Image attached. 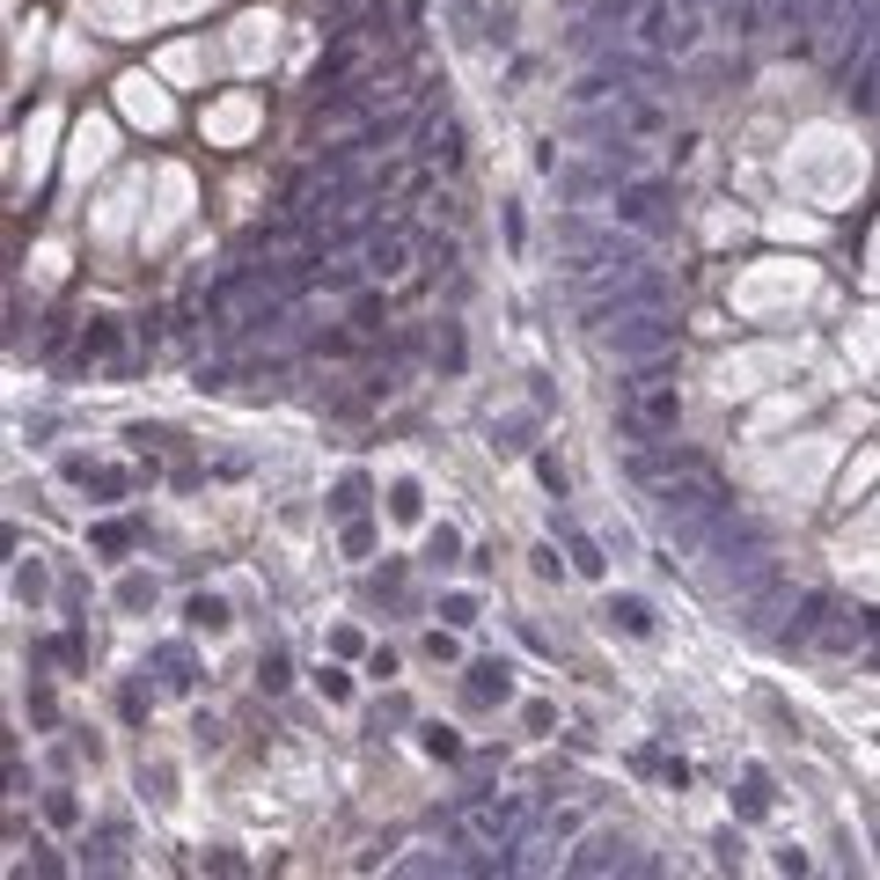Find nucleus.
Here are the masks:
<instances>
[{
  "mask_svg": "<svg viewBox=\"0 0 880 880\" xmlns=\"http://www.w3.org/2000/svg\"><path fill=\"white\" fill-rule=\"evenodd\" d=\"M653 507H660V521L675 529V543H683V551H705L711 529L733 513V491L719 485V470H711V463L683 455L668 477H653Z\"/></svg>",
  "mask_w": 880,
  "mask_h": 880,
  "instance_id": "1",
  "label": "nucleus"
},
{
  "mask_svg": "<svg viewBox=\"0 0 880 880\" xmlns=\"http://www.w3.org/2000/svg\"><path fill=\"white\" fill-rule=\"evenodd\" d=\"M602 338H610L616 360H660V352H675V323L660 316V309H616L602 316Z\"/></svg>",
  "mask_w": 880,
  "mask_h": 880,
  "instance_id": "2",
  "label": "nucleus"
},
{
  "mask_svg": "<svg viewBox=\"0 0 880 880\" xmlns=\"http://www.w3.org/2000/svg\"><path fill=\"white\" fill-rule=\"evenodd\" d=\"M616 426L638 440H660L683 426V396H675V382H653V390H632V404L616 412Z\"/></svg>",
  "mask_w": 880,
  "mask_h": 880,
  "instance_id": "3",
  "label": "nucleus"
},
{
  "mask_svg": "<svg viewBox=\"0 0 880 880\" xmlns=\"http://www.w3.org/2000/svg\"><path fill=\"white\" fill-rule=\"evenodd\" d=\"M632 30H638V45H646V51H690V45H697V23L675 15V0H646Z\"/></svg>",
  "mask_w": 880,
  "mask_h": 880,
  "instance_id": "4",
  "label": "nucleus"
},
{
  "mask_svg": "<svg viewBox=\"0 0 880 880\" xmlns=\"http://www.w3.org/2000/svg\"><path fill=\"white\" fill-rule=\"evenodd\" d=\"M616 220H624V228H638V235L668 228V192H660L653 176H632V184L616 192Z\"/></svg>",
  "mask_w": 880,
  "mask_h": 880,
  "instance_id": "5",
  "label": "nucleus"
},
{
  "mask_svg": "<svg viewBox=\"0 0 880 880\" xmlns=\"http://www.w3.org/2000/svg\"><path fill=\"white\" fill-rule=\"evenodd\" d=\"M418 162H426V170H455V162H463V125L448 118V111H426V118H418Z\"/></svg>",
  "mask_w": 880,
  "mask_h": 880,
  "instance_id": "6",
  "label": "nucleus"
},
{
  "mask_svg": "<svg viewBox=\"0 0 880 880\" xmlns=\"http://www.w3.org/2000/svg\"><path fill=\"white\" fill-rule=\"evenodd\" d=\"M521 822H529V800H485V807H470V830L485 836V844H499V852H513Z\"/></svg>",
  "mask_w": 880,
  "mask_h": 880,
  "instance_id": "7",
  "label": "nucleus"
},
{
  "mask_svg": "<svg viewBox=\"0 0 880 880\" xmlns=\"http://www.w3.org/2000/svg\"><path fill=\"white\" fill-rule=\"evenodd\" d=\"M733 610H741V632H771L778 616H792V587H785V580H763L756 594H741Z\"/></svg>",
  "mask_w": 880,
  "mask_h": 880,
  "instance_id": "8",
  "label": "nucleus"
},
{
  "mask_svg": "<svg viewBox=\"0 0 880 880\" xmlns=\"http://www.w3.org/2000/svg\"><path fill=\"white\" fill-rule=\"evenodd\" d=\"M822 624H830V594H792V624H785V646H814L822 638Z\"/></svg>",
  "mask_w": 880,
  "mask_h": 880,
  "instance_id": "9",
  "label": "nucleus"
},
{
  "mask_svg": "<svg viewBox=\"0 0 880 880\" xmlns=\"http://www.w3.org/2000/svg\"><path fill=\"white\" fill-rule=\"evenodd\" d=\"M367 271H374V279H404V265H412V243H404V235H367V257H360Z\"/></svg>",
  "mask_w": 880,
  "mask_h": 880,
  "instance_id": "10",
  "label": "nucleus"
},
{
  "mask_svg": "<svg viewBox=\"0 0 880 880\" xmlns=\"http://www.w3.org/2000/svg\"><path fill=\"white\" fill-rule=\"evenodd\" d=\"M513 697V668L507 660H477L470 668V705H507Z\"/></svg>",
  "mask_w": 880,
  "mask_h": 880,
  "instance_id": "11",
  "label": "nucleus"
},
{
  "mask_svg": "<svg viewBox=\"0 0 880 880\" xmlns=\"http://www.w3.org/2000/svg\"><path fill=\"white\" fill-rule=\"evenodd\" d=\"M866 632H873V624H866L858 610H830V624H822L814 646H822V653H852V646H866Z\"/></svg>",
  "mask_w": 880,
  "mask_h": 880,
  "instance_id": "12",
  "label": "nucleus"
},
{
  "mask_svg": "<svg viewBox=\"0 0 880 880\" xmlns=\"http://www.w3.org/2000/svg\"><path fill=\"white\" fill-rule=\"evenodd\" d=\"M616 866H638V858H624L616 836H587V852H572V873H616Z\"/></svg>",
  "mask_w": 880,
  "mask_h": 880,
  "instance_id": "13",
  "label": "nucleus"
},
{
  "mask_svg": "<svg viewBox=\"0 0 880 880\" xmlns=\"http://www.w3.org/2000/svg\"><path fill=\"white\" fill-rule=\"evenodd\" d=\"M610 616H616V624H624L632 638H653V610H646L638 594H616V602H610Z\"/></svg>",
  "mask_w": 880,
  "mask_h": 880,
  "instance_id": "14",
  "label": "nucleus"
},
{
  "mask_svg": "<svg viewBox=\"0 0 880 880\" xmlns=\"http://www.w3.org/2000/svg\"><path fill=\"white\" fill-rule=\"evenodd\" d=\"M360 507H367V477L352 470V477H338V491H331V513H338V521H360Z\"/></svg>",
  "mask_w": 880,
  "mask_h": 880,
  "instance_id": "15",
  "label": "nucleus"
},
{
  "mask_svg": "<svg viewBox=\"0 0 880 880\" xmlns=\"http://www.w3.org/2000/svg\"><path fill=\"white\" fill-rule=\"evenodd\" d=\"M103 352H118V323L89 316V331H81V360H103Z\"/></svg>",
  "mask_w": 880,
  "mask_h": 880,
  "instance_id": "16",
  "label": "nucleus"
},
{
  "mask_svg": "<svg viewBox=\"0 0 880 880\" xmlns=\"http://www.w3.org/2000/svg\"><path fill=\"white\" fill-rule=\"evenodd\" d=\"M733 807H741L749 822H763V814H771V785H763V771H749V778H741V792H733Z\"/></svg>",
  "mask_w": 880,
  "mask_h": 880,
  "instance_id": "17",
  "label": "nucleus"
},
{
  "mask_svg": "<svg viewBox=\"0 0 880 880\" xmlns=\"http://www.w3.org/2000/svg\"><path fill=\"white\" fill-rule=\"evenodd\" d=\"M89 543H96L103 558H125V551H132V529H125V521H96V529H89Z\"/></svg>",
  "mask_w": 880,
  "mask_h": 880,
  "instance_id": "18",
  "label": "nucleus"
},
{
  "mask_svg": "<svg viewBox=\"0 0 880 880\" xmlns=\"http://www.w3.org/2000/svg\"><path fill=\"white\" fill-rule=\"evenodd\" d=\"M565 551H572V565H580L587 580H602V551H594V536H580V529H565Z\"/></svg>",
  "mask_w": 880,
  "mask_h": 880,
  "instance_id": "19",
  "label": "nucleus"
},
{
  "mask_svg": "<svg viewBox=\"0 0 880 880\" xmlns=\"http://www.w3.org/2000/svg\"><path fill=\"white\" fill-rule=\"evenodd\" d=\"M455 558H463V536H455V529L440 521L433 536H426V565H455Z\"/></svg>",
  "mask_w": 880,
  "mask_h": 880,
  "instance_id": "20",
  "label": "nucleus"
},
{
  "mask_svg": "<svg viewBox=\"0 0 880 880\" xmlns=\"http://www.w3.org/2000/svg\"><path fill=\"white\" fill-rule=\"evenodd\" d=\"M154 660H162V683L170 690H192V653H184V646H162Z\"/></svg>",
  "mask_w": 880,
  "mask_h": 880,
  "instance_id": "21",
  "label": "nucleus"
},
{
  "mask_svg": "<svg viewBox=\"0 0 880 880\" xmlns=\"http://www.w3.org/2000/svg\"><path fill=\"white\" fill-rule=\"evenodd\" d=\"M440 616H448V632H470L477 624V594H440Z\"/></svg>",
  "mask_w": 880,
  "mask_h": 880,
  "instance_id": "22",
  "label": "nucleus"
},
{
  "mask_svg": "<svg viewBox=\"0 0 880 880\" xmlns=\"http://www.w3.org/2000/svg\"><path fill=\"white\" fill-rule=\"evenodd\" d=\"M602 96H616V67L610 73H580V81H572V103H602Z\"/></svg>",
  "mask_w": 880,
  "mask_h": 880,
  "instance_id": "23",
  "label": "nucleus"
},
{
  "mask_svg": "<svg viewBox=\"0 0 880 880\" xmlns=\"http://www.w3.org/2000/svg\"><path fill=\"white\" fill-rule=\"evenodd\" d=\"M192 624H198V632H228V602H220V594H198Z\"/></svg>",
  "mask_w": 880,
  "mask_h": 880,
  "instance_id": "24",
  "label": "nucleus"
},
{
  "mask_svg": "<svg viewBox=\"0 0 880 880\" xmlns=\"http://www.w3.org/2000/svg\"><path fill=\"white\" fill-rule=\"evenodd\" d=\"M118 602H125V610H154V580L125 572V580H118Z\"/></svg>",
  "mask_w": 880,
  "mask_h": 880,
  "instance_id": "25",
  "label": "nucleus"
},
{
  "mask_svg": "<svg viewBox=\"0 0 880 880\" xmlns=\"http://www.w3.org/2000/svg\"><path fill=\"white\" fill-rule=\"evenodd\" d=\"M558 184H565V198H594L602 184H610V170H602V176H594V170H565Z\"/></svg>",
  "mask_w": 880,
  "mask_h": 880,
  "instance_id": "26",
  "label": "nucleus"
},
{
  "mask_svg": "<svg viewBox=\"0 0 880 880\" xmlns=\"http://www.w3.org/2000/svg\"><path fill=\"white\" fill-rule=\"evenodd\" d=\"M396 873H463V858H433V852H418V858H404V866H396Z\"/></svg>",
  "mask_w": 880,
  "mask_h": 880,
  "instance_id": "27",
  "label": "nucleus"
},
{
  "mask_svg": "<svg viewBox=\"0 0 880 880\" xmlns=\"http://www.w3.org/2000/svg\"><path fill=\"white\" fill-rule=\"evenodd\" d=\"M390 513H396V521H418V485H412V477L390 485Z\"/></svg>",
  "mask_w": 880,
  "mask_h": 880,
  "instance_id": "28",
  "label": "nucleus"
},
{
  "mask_svg": "<svg viewBox=\"0 0 880 880\" xmlns=\"http://www.w3.org/2000/svg\"><path fill=\"white\" fill-rule=\"evenodd\" d=\"M15 594H23V602H37V594H45V565H37V558L15 565Z\"/></svg>",
  "mask_w": 880,
  "mask_h": 880,
  "instance_id": "29",
  "label": "nucleus"
},
{
  "mask_svg": "<svg viewBox=\"0 0 880 880\" xmlns=\"http://www.w3.org/2000/svg\"><path fill=\"white\" fill-rule=\"evenodd\" d=\"M45 814L67 830V822H81V807H73V792H45Z\"/></svg>",
  "mask_w": 880,
  "mask_h": 880,
  "instance_id": "30",
  "label": "nucleus"
},
{
  "mask_svg": "<svg viewBox=\"0 0 880 880\" xmlns=\"http://www.w3.org/2000/svg\"><path fill=\"white\" fill-rule=\"evenodd\" d=\"M426 756H463V741H455L448 727H426Z\"/></svg>",
  "mask_w": 880,
  "mask_h": 880,
  "instance_id": "31",
  "label": "nucleus"
},
{
  "mask_svg": "<svg viewBox=\"0 0 880 880\" xmlns=\"http://www.w3.org/2000/svg\"><path fill=\"white\" fill-rule=\"evenodd\" d=\"M352 323H360V331H382V301L360 293V301H352Z\"/></svg>",
  "mask_w": 880,
  "mask_h": 880,
  "instance_id": "32",
  "label": "nucleus"
},
{
  "mask_svg": "<svg viewBox=\"0 0 880 880\" xmlns=\"http://www.w3.org/2000/svg\"><path fill=\"white\" fill-rule=\"evenodd\" d=\"M404 719H412V705H404V697H390V705H374V733H382V727H404Z\"/></svg>",
  "mask_w": 880,
  "mask_h": 880,
  "instance_id": "33",
  "label": "nucleus"
},
{
  "mask_svg": "<svg viewBox=\"0 0 880 880\" xmlns=\"http://www.w3.org/2000/svg\"><path fill=\"white\" fill-rule=\"evenodd\" d=\"M638 8L646 0H602V23H638Z\"/></svg>",
  "mask_w": 880,
  "mask_h": 880,
  "instance_id": "34",
  "label": "nucleus"
},
{
  "mask_svg": "<svg viewBox=\"0 0 880 880\" xmlns=\"http://www.w3.org/2000/svg\"><path fill=\"white\" fill-rule=\"evenodd\" d=\"M367 543H374V529H367V521H345V551H352V558H360Z\"/></svg>",
  "mask_w": 880,
  "mask_h": 880,
  "instance_id": "35",
  "label": "nucleus"
},
{
  "mask_svg": "<svg viewBox=\"0 0 880 880\" xmlns=\"http://www.w3.org/2000/svg\"><path fill=\"white\" fill-rule=\"evenodd\" d=\"M265 690H287V653H265Z\"/></svg>",
  "mask_w": 880,
  "mask_h": 880,
  "instance_id": "36",
  "label": "nucleus"
},
{
  "mask_svg": "<svg viewBox=\"0 0 880 880\" xmlns=\"http://www.w3.org/2000/svg\"><path fill=\"white\" fill-rule=\"evenodd\" d=\"M352 8H360V0H331V15H352Z\"/></svg>",
  "mask_w": 880,
  "mask_h": 880,
  "instance_id": "37",
  "label": "nucleus"
},
{
  "mask_svg": "<svg viewBox=\"0 0 880 880\" xmlns=\"http://www.w3.org/2000/svg\"><path fill=\"white\" fill-rule=\"evenodd\" d=\"M727 8H741V0H727Z\"/></svg>",
  "mask_w": 880,
  "mask_h": 880,
  "instance_id": "38",
  "label": "nucleus"
}]
</instances>
